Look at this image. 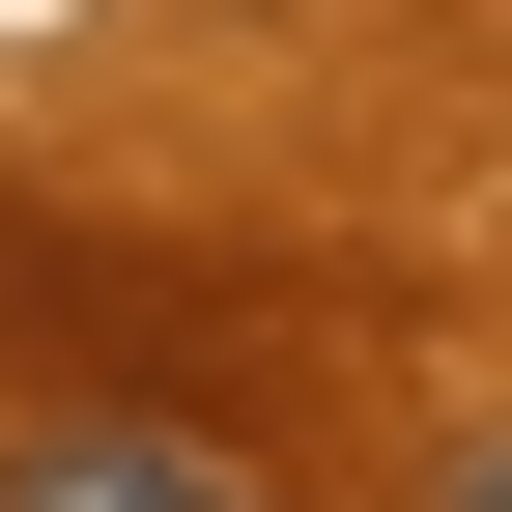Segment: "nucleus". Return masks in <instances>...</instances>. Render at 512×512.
I'll return each mask as SVG.
<instances>
[{
  "mask_svg": "<svg viewBox=\"0 0 512 512\" xmlns=\"http://www.w3.org/2000/svg\"><path fill=\"white\" fill-rule=\"evenodd\" d=\"M0 512H285V484H256V456H200V427H57Z\"/></svg>",
  "mask_w": 512,
  "mask_h": 512,
  "instance_id": "f257e3e1",
  "label": "nucleus"
},
{
  "mask_svg": "<svg viewBox=\"0 0 512 512\" xmlns=\"http://www.w3.org/2000/svg\"><path fill=\"white\" fill-rule=\"evenodd\" d=\"M456 512H512V427H484V456H456Z\"/></svg>",
  "mask_w": 512,
  "mask_h": 512,
  "instance_id": "f03ea898",
  "label": "nucleus"
}]
</instances>
